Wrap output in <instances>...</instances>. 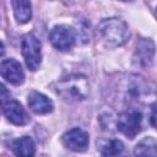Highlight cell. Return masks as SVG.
<instances>
[{"label": "cell", "mask_w": 157, "mask_h": 157, "mask_svg": "<svg viewBox=\"0 0 157 157\" xmlns=\"http://www.w3.org/2000/svg\"><path fill=\"white\" fill-rule=\"evenodd\" d=\"M28 105L36 114H48L53 110V102L43 93L32 91L28 94Z\"/></svg>", "instance_id": "10"}, {"label": "cell", "mask_w": 157, "mask_h": 157, "mask_svg": "<svg viewBox=\"0 0 157 157\" xmlns=\"http://www.w3.org/2000/svg\"><path fill=\"white\" fill-rule=\"evenodd\" d=\"M0 113H1V104H0Z\"/></svg>", "instance_id": "20"}, {"label": "cell", "mask_w": 157, "mask_h": 157, "mask_svg": "<svg viewBox=\"0 0 157 157\" xmlns=\"http://www.w3.org/2000/svg\"><path fill=\"white\" fill-rule=\"evenodd\" d=\"M134 153L136 156H151V157H155L157 151H156V140L151 136L148 137H145L144 140H141L136 147H135V151Z\"/></svg>", "instance_id": "14"}, {"label": "cell", "mask_w": 157, "mask_h": 157, "mask_svg": "<svg viewBox=\"0 0 157 157\" xmlns=\"http://www.w3.org/2000/svg\"><path fill=\"white\" fill-rule=\"evenodd\" d=\"M118 130L129 139H134L142 126V114L137 109L129 108L125 112L120 113L117 120Z\"/></svg>", "instance_id": "3"}, {"label": "cell", "mask_w": 157, "mask_h": 157, "mask_svg": "<svg viewBox=\"0 0 157 157\" xmlns=\"http://www.w3.org/2000/svg\"><path fill=\"white\" fill-rule=\"evenodd\" d=\"M123 150H124L123 142L118 139H112L102 147L101 153L104 156H117V155H120Z\"/></svg>", "instance_id": "15"}, {"label": "cell", "mask_w": 157, "mask_h": 157, "mask_svg": "<svg viewBox=\"0 0 157 157\" xmlns=\"http://www.w3.org/2000/svg\"><path fill=\"white\" fill-rule=\"evenodd\" d=\"M98 38L108 47H119L128 42L130 32L128 25L117 17L102 20L97 26Z\"/></svg>", "instance_id": "1"}, {"label": "cell", "mask_w": 157, "mask_h": 157, "mask_svg": "<svg viewBox=\"0 0 157 157\" xmlns=\"http://www.w3.org/2000/svg\"><path fill=\"white\" fill-rule=\"evenodd\" d=\"M61 141L66 148L75 152H82L88 147L90 139L85 130L80 128H72L63 135Z\"/></svg>", "instance_id": "7"}, {"label": "cell", "mask_w": 157, "mask_h": 157, "mask_svg": "<svg viewBox=\"0 0 157 157\" xmlns=\"http://www.w3.org/2000/svg\"><path fill=\"white\" fill-rule=\"evenodd\" d=\"M0 75L13 85H20L23 82L25 74L21 64L15 59H6L0 64Z\"/></svg>", "instance_id": "8"}, {"label": "cell", "mask_w": 157, "mask_h": 157, "mask_svg": "<svg viewBox=\"0 0 157 157\" xmlns=\"http://www.w3.org/2000/svg\"><path fill=\"white\" fill-rule=\"evenodd\" d=\"M12 150L17 156H33L36 152V146L29 136H22L13 141Z\"/></svg>", "instance_id": "13"}, {"label": "cell", "mask_w": 157, "mask_h": 157, "mask_svg": "<svg viewBox=\"0 0 157 157\" xmlns=\"http://www.w3.org/2000/svg\"><path fill=\"white\" fill-rule=\"evenodd\" d=\"M4 113L6 118L15 125H25L28 121V117L26 110L22 108V105L17 101H7L4 104Z\"/></svg>", "instance_id": "9"}, {"label": "cell", "mask_w": 157, "mask_h": 157, "mask_svg": "<svg viewBox=\"0 0 157 157\" xmlns=\"http://www.w3.org/2000/svg\"><path fill=\"white\" fill-rule=\"evenodd\" d=\"M55 91L66 101H83L90 93V85L85 76L71 75L55 85Z\"/></svg>", "instance_id": "2"}, {"label": "cell", "mask_w": 157, "mask_h": 157, "mask_svg": "<svg viewBox=\"0 0 157 157\" xmlns=\"http://www.w3.org/2000/svg\"><path fill=\"white\" fill-rule=\"evenodd\" d=\"M2 94H6V88L0 83V96H2Z\"/></svg>", "instance_id": "17"}, {"label": "cell", "mask_w": 157, "mask_h": 157, "mask_svg": "<svg viewBox=\"0 0 157 157\" xmlns=\"http://www.w3.org/2000/svg\"><path fill=\"white\" fill-rule=\"evenodd\" d=\"M123 92L125 102H137L146 93L148 94V83L140 76H130L123 85Z\"/></svg>", "instance_id": "5"}, {"label": "cell", "mask_w": 157, "mask_h": 157, "mask_svg": "<svg viewBox=\"0 0 157 157\" xmlns=\"http://www.w3.org/2000/svg\"><path fill=\"white\" fill-rule=\"evenodd\" d=\"M121 1H132V0H121Z\"/></svg>", "instance_id": "19"}, {"label": "cell", "mask_w": 157, "mask_h": 157, "mask_svg": "<svg viewBox=\"0 0 157 157\" xmlns=\"http://www.w3.org/2000/svg\"><path fill=\"white\" fill-rule=\"evenodd\" d=\"M151 124L155 126V105H152V114H151Z\"/></svg>", "instance_id": "16"}, {"label": "cell", "mask_w": 157, "mask_h": 157, "mask_svg": "<svg viewBox=\"0 0 157 157\" xmlns=\"http://www.w3.org/2000/svg\"><path fill=\"white\" fill-rule=\"evenodd\" d=\"M13 15L17 22L26 23L32 17V6L31 0H11Z\"/></svg>", "instance_id": "12"}, {"label": "cell", "mask_w": 157, "mask_h": 157, "mask_svg": "<svg viewBox=\"0 0 157 157\" xmlns=\"http://www.w3.org/2000/svg\"><path fill=\"white\" fill-rule=\"evenodd\" d=\"M21 48L27 67L32 71H36L42 63V44L39 39L34 34L28 33L23 37Z\"/></svg>", "instance_id": "4"}, {"label": "cell", "mask_w": 157, "mask_h": 157, "mask_svg": "<svg viewBox=\"0 0 157 157\" xmlns=\"http://www.w3.org/2000/svg\"><path fill=\"white\" fill-rule=\"evenodd\" d=\"M5 53V47H4V44H2V42L0 40V56L2 55Z\"/></svg>", "instance_id": "18"}, {"label": "cell", "mask_w": 157, "mask_h": 157, "mask_svg": "<svg viewBox=\"0 0 157 157\" xmlns=\"http://www.w3.org/2000/svg\"><path fill=\"white\" fill-rule=\"evenodd\" d=\"M155 53V47L151 40H142L136 48V53L134 56V61L140 66H148L152 63Z\"/></svg>", "instance_id": "11"}, {"label": "cell", "mask_w": 157, "mask_h": 157, "mask_svg": "<svg viewBox=\"0 0 157 157\" xmlns=\"http://www.w3.org/2000/svg\"><path fill=\"white\" fill-rule=\"evenodd\" d=\"M49 37H50V42L53 47L56 48L58 50H63V52L69 50L75 44V33L72 28L64 26V25L53 27Z\"/></svg>", "instance_id": "6"}]
</instances>
